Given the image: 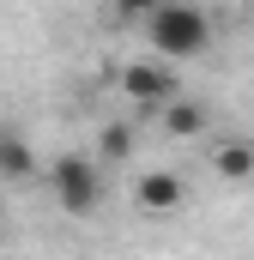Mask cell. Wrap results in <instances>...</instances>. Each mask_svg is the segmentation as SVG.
I'll return each mask as SVG.
<instances>
[{
  "mask_svg": "<svg viewBox=\"0 0 254 260\" xmlns=\"http://www.w3.org/2000/svg\"><path fill=\"white\" fill-rule=\"evenodd\" d=\"M157 6H164V0H115V12H121V18H139V24H145Z\"/></svg>",
  "mask_w": 254,
  "mask_h": 260,
  "instance_id": "cell-9",
  "label": "cell"
},
{
  "mask_svg": "<svg viewBox=\"0 0 254 260\" xmlns=\"http://www.w3.org/2000/svg\"><path fill=\"white\" fill-rule=\"evenodd\" d=\"M49 188H55V200H61V212L91 218V212L103 206V170H97V157L61 151V157L49 164Z\"/></svg>",
  "mask_w": 254,
  "mask_h": 260,
  "instance_id": "cell-2",
  "label": "cell"
},
{
  "mask_svg": "<svg viewBox=\"0 0 254 260\" xmlns=\"http://www.w3.org/2000/svg\"><path fill=\"white\" fill-rule=\"evenodd\" d=\"M121 91H127V103H139V109H164L170 97H182V79H176V67L170 61H133L121 67Z\"/></svg>",
  "mask_w": 254,
  "mask_h": 260,
  "instance_id": "cell-3",
  "label": "cell"
},
{
  "mask_svg": "<svg viewBox=\"0 0 254 260\" xmlns=\"http://www.w3.org/2000/svg\"><path fill=\"white\" fill-rule=\"evenodd\" d=\"M212 164H218V176L248 182V176H254V145H248V139H230V145H218V157H212Z\"/></svg>",
  "mask_w": 254,
  "mask_h": 260,
  "instance_id": "cell-8",
  "label": "cell"
},
{
  "mask_svg": "<svg viewBox=\"0 0 254 260\" xmlns=\"http://www.w3.org/2000/svg\"><path fill=\"white\" fill-rule=\"evenodd\" d=\"M0 212H6V194H0Z\"/></svg>",
  "mask_w": 254,
  "mask_h": 260,
  "instance_id": "cell-10",
  "label": "cell"
},
{
  "mask_svg": "<svg viewBox=\"0 0 254 260\" xmlns=\"http://www.w3.org/2000/svg\"><path fill=\"white\" fill-rule=\"evenodd\" d=\"M145 37H151V55L170 67L194 61V55H206V43H212V18L194 6V0H164L151 18H145Z\"/></svg>",
  "mask_w": 254,
  "mask_h": 260,
  "instance_id": "cell-1",
  "label": "cell"
},
{
  "mask_svg": "<svg viewBox=\"0 0 254 260\" xmlns=\"http://www.w3.org/2000/svg\"><path fill=\"white\" fill-rule=\"evenodd\" d=\"M133 145H139V127H133V121H109V127H103V139H97V170H109V164H127V157H133Z\"/></svg>",
  "mask_w": 254,
  "mask_h": 260,
  "instance_id": "cell-7",
  "label": "cell"
},
{
  "mask_svg": "<svg viewBox=\"0 0 254 260\" xmlns=\"http://www.w3.org/2000/svg\"><path fill=\"white\" fill-rule=\"evenodd\" d=\"M133 194H139V212H145V218H170V212H182V200H188V182H182L176 170H145Z\"/></svg>",
  "mask_w": 254,
  "mask_h": 260,
  "instance_id": "cell-4",
  "label": "cell"
},
{
  "mask_svg": "<svg viewBox=\"0 0 254 260\" xmlns=\"http://www.w3.org/2000/svg\"><path fill=\"white\" fill-rule=\"evenodd\" d=\"M37 176V151L24 133H0V182H30Z\"/></svg>",
  "mask_w": 254,
  "mask_h": 260,
  "instance_id": "cell-6",
  "label": "cell"
},
{
  "mask_svg": "<svg viewBox=\"0 0 254 260\" xmlns=\"http://www.w3.org/2000/svg\"><path fill=\"white\" fill-rule=\"evenodd\" d=\"M157 121L170 139H194V133H206V103H194V97H170L164 109H157Z\"/></svg>",
  "mask_w": 254,
  "mask_h": 260,
  "instance_id": "cell-5",
  "label": "cell"
}]
</instances>
